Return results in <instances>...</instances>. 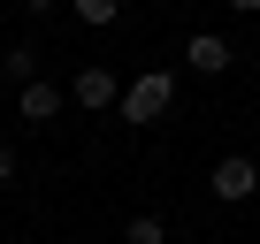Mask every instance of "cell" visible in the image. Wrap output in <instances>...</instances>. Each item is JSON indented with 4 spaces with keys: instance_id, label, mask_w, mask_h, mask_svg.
<instances>
[{
    "instance_id": "obj_7",
    "label": "cell",
    "mask_w": 260,
    "mask_h": 244,
    "mask_svg": "<svg viewBox=\"0 0 260 244\" xmlns=\"http://www.w3.org/2000/svg\"><path fill=\"white\" fill-rule=\"evenodd\" d=\"M122 244H169V221H161V214H130Z\"/></svg>"
},
{
    "instance_id": "obj_11",
    "label": "cell",
    "mask_w": 260,
    "mask_h": 244,
    "mask_svg": "<svg viewBox=\"0 0 260 244\" xmlns=\"http://www.w3.org/2000/svg\"><path fill=\"white\" fill-rule=\"evenodd\" d=\"M23 8H31V16H46V8H61V0H23Z\"/></svg>"
},
{
    "instance_id": "obj_10",
    "label": "cell",
    "mask_w": 260,
    "mask_h": 244,
    "mask_svg": "<svg viewBox=\"0 0 260 244\" xmlns=\"http://www.w3.org/2000/svg\"><path fill=\"white\" fill-rule=\"evenodd\" d=\"M222 8H237V16H260V0H222Z\"/></svg>"
},
{
    "instance_id": "obj_2",
    "label": "cell",
    "mask_w": 260,
    "mask_h": 244,
    "mask_svg": "<svg viewBox=\"0 0 260 244\" xmlns=\"http://www.w3.org/2000/svg\"><path fill=\"white\" fill-rule=\"evenodd\" d=\"M207 191H214L222 206H245V198L260 191V160H252V153H222L214 176H207Z\"/></svg>"
},
{
    "instance_id": "obj_3",
    "label": "cell",
    "mask_w": 260,
    "mask_h": 244,
    "mask_svg": "<svg viewBox=\"0 0 260 244\" xmlns=\"http://www.w3.org/2000/svg\"><path fill=\"white\" fill-rule=\"evenodd\" d=\"M69 99H77L84 114H107V107L122 99V84H115V69H100V61H84V69H77V84H69Z\"/></svg>"
},
{
    "instance_id": "obj_5",
    "label": "cell",
    "mask_w": 260,
    "mask_h": 244,
    "mask_svg": "<svg viewBox=\"0 0 260 244\" xmlns=\"http://www.w3.org/2000/svg\"><path fill=\"white\" fill-rule=\"evenodd\" d=\"M184 61H191V76H222V69H230L237 54H230V38H214V31H191Z\"/></svg>"
},
{
    "instance_id": "obj_8",
    "label": "cell",
    "mask_w": 260,
    "mask_h": 244,
    "mask_svg": "<svg viewBox=\"0 0 260 244\" xmlns=\"http://www.w3.org/2000/svg\"><path fill=\"white\" fill-rule=\"evenodd\" d=\"M77 8V23H92V31H107L115 16H122V0H69Z\"/></svg>"
},
{
    "instance_id": "obj_9",
    "label": "cell",
    "mask_w": 260,
    "mask_h": 244,
    "mask_svg": "<svg viewBox=\"0 0 260 244\" xmlns=\"http://www.w3.org/2000/svg\"><path fill=\"white\" fill-rule=\"evenodd\" d=\"M8 183H16V145L0 138V191H8Z\"/></svg>"
},
{
    "instance_id": "obj_1",
    "label": "cell",
    "mask_w": 260,
    "mask_h": 244,
    "mask_svg": "<svg viewBox=\"0 0 260 244\" xmlns=\"http://www.w3.org/2000/svg\"><path fill=\"white\" fill-rule=\"evenodd\" d=\"M169 99H176V76H169V69H146V76H130V84H122L115 107H122V122H161Z\"/></svg>"
},
{
    "instance_id": "obj_4",
    "label": "cell",
    "mask_w": 260,
    "mask_h": 244,
    "mask_svg": "<svg viewBox=\"0 0 260 244\" xmlns=\"http://www.w3.org/2000/svg\"><path fill=\"white\" fill-rule=\"evenodd\" d=\"M61 107H69V92H61V84H46V76H31V84L16 92V114H23V122H54Z\"/></svg>"
},
{
    "instance_id": "obj_6",
    "label": "cell",
    "mask_w": 260,
    "mask_h": 244,
    "mask_svg": "<svg viewBox=\"0 0 260 244\" xmlns=\"http://www.w3.org/2000/svg\"><path fill=\"white\" fill-rule=\"evenodd\" d=\"M0 76H8V84L23 92V84L39 76V46H8V61H0Z\"/></svg>"
}]
</instances>
